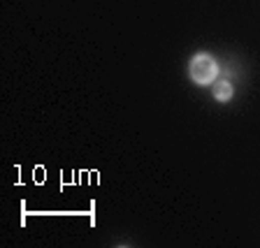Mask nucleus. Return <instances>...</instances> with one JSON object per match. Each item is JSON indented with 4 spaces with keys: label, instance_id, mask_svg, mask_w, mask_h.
I'll return each instance as SVG.
<instances>
[{
    "label": "nucleus",
    "instance_id": "obj_1",
    "mask_svg": "<svg viewBox=\"0 0 260 248\" xmlns=\"http://www.w3.org/2000/svg\"><path fill=\"white\" fill-rule=\"evenodd\" d=\"M188 77L198 84V86H209L218 79V63L211 54H195L188 63Z\"/></svg>",
    "mask_w": 260,
    "mask_h": 248
},
{
    "label": "nucleus",
    "instance_id": "obj_2",
    "mask_svg": "<svg viewBox=\"0 0 260 248\" xmlns=\"http://www.w3.org/2000/svg\"><path fill=\"white\" fill-rule=\"evenodd\" d=\"M211 95H214V100H218V102H230V100H233V95H235L233 81L216 79L214 84H211Z\"/></svg>",
    "mask_w": 260,
    "mask_h": 248
}]
</instances>
